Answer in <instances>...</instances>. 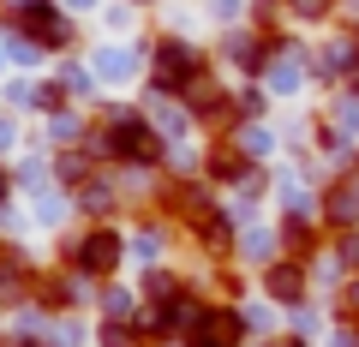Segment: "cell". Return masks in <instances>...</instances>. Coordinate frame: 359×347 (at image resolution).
I'll return each instance as SVG.
<instances>
[{"instance_id":"1","label":"cell","mask_w":359,"mask_h":347,"mask_svg":"<svg viewBox=\"0 0 359 347\" xmlns=\"http://www.w3.org/2000/svg\"><path fill=\"white\" fill-rule=\"evenodd\" d=\"M198 54L186 48V42H162V48H156V84H162V90H192L198 84Z\"/></svg>"},{"instance_id":"2","label":"cell","mask_w":359,"mask_h":347,"mask_svg":"<svg viewBox=\"0 0 359 347\" xmlns=\"http://www.w3.org/2000/svg\"><path fill=\"white\" fill-rule=\"evenodd\" d=\"M108 150H114V156H132V162H150V156H156V138L144 132V120L114 114V120H108Z\"/></svg>"},{"instance_id":"3","label":"cell","mask_w":359,"mask_h":347,"mask_svg":"<svg viewBox=\"0 0 359 347\" xmlns=\"http://www.w3.org/2000/svg\"><path fill=\"white\" fill-rule=\"evenodd\" d=\"M78 270H84V275H114L120 270V233L114 228H96L84 245H78Z\"/></svg>"},{"instance_id":"4","label":"cell","mask_w":359,"mask_h":347,"mask_svg":"<svg viewBox=\"0 0 359 347\" xmlns=\"http://www.w3.org/2000/svg\"><path fill=\"white\" fill-rule=\"evenodd\" d=\"M192 347H240V318L233 311H204L192 329Z\"/></svg>"},{"instance_id":"5","label":"cell","mask_w":359,"mask_h":347,"mask_svg":"<svg viewBox=\"0 0 359 347\" xmlns=\"http://www.w3.org/2000/svg\"><path fill=\"white\" fill-rule=\"evenodd\" d=\"M264 294H276V299H299V294H306V275H299L294 264H276V270L264 275Z\"/></svg>"},{"instance_id":"6","label":"cell","mask_w":359,"mask_h":347,"mask_svg":"<svg viewBox=\"0 0 359 347\" xmlns=\"http://www.w3.org/2000/svg\"><path fill=\"white\" fill-rule=\"evenodd\" d=\"M210 174H216V180H240L252 168H245V156L233 150V144H216V150H210Z\"/></svg>"},{"instance_id":"7","label":"cell","mask_w":359,"mask_h":347,"mask_svg":"<svg viewBox=\"0 0 359 347\" xmlns=\"http://www.w3.org/2000/svg\"><path fill=\"white\" fill-rule=\"evenodd\" d=\"M287 245H294V252H311V245H318V233H311V228H299V222H294V228H287Z\"/></svg>"},{"instance_id":"8","label":"cell","mask_w":359,"mask_h":347,"mask_svg":"<svg viewBox=\"0 0 359 347\" xmlns=\"http://www.w3.org/2000/svg\"><path fill=\"white\" fill-rule=\"evenodd\" d=\"M102 347H132V329H126V323H108V329H102Z\"/></svg>"},{"instance_id":"9","label":"cell","mask_w":359,"mask_h":347,"mask_svg":"<svg viewBox=\"0 0 359 347\" xmlns=\"http://www.w3.org/2000/svg\"><path fill=\"white\" fill-rule=\"evenodd\" d=\"M294 13L299 18H323V13H330V0H294Z\"/></svg>"},{"instance_id":"10","label":"cell","mask_w":359,"mask_h":347,"mask_svg":"<svg viewBox=\"0 0 359 347\" xmlns=\"http://www.w3.org/2000/svg\"><path fill=\"white\" fill-rule=\"evenodd\" d=\"M347 311H359V282H353V287H347Z\"/></svg>"},{"instance_id":"11","label":"cell","mask_w":359,"mask_h":347,"mask_svg":"<svg viewBox=\"0 0 359 347\" xmlns=\"http://www.w3.org/2000/svg\"><path fill=\"white\" fill-rule=\"evenodd\" d=\"M0 192H6V180H0Z\"/></svg>"}]
</instances>
